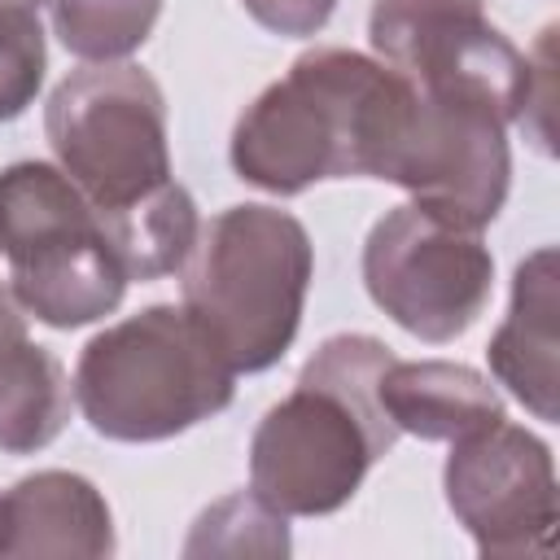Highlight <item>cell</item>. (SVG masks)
I'll return each instance as SVG.
<instances>
[{
  "label": "cell",
  "mask_w": 560,
  "mask_h": 560,
  "mask_svg": "<svg viewBox=\"0 0 560 560\" xmlns=\"http://www.w3.org/2000/svg\"><path fill=\"white\" fill-rule=\"evenodd\" d=\"M411 114V83L354 48H311L232 127V171L276 197L319 179H385Z\"/></svg>",
  "instance_id": "obj_1"
},
{
  "label": "cell",
  "mask_w": 560,
  "mask_h": 560,
  "mask_svg": "<svg viewBox=\"0 0 560 560\" xmlns=\"http://www.w3.org/2000/svg\"><path fill=\"white\" fill-rule=\"evenodd\" d=\"M394 350L368 332L328 337L249 438V490L280 516H328L354 499L368 468L394 451L381 407Z\"/></svg>",
  "instance_id": "obj_2"
},
{
  "label": "cell",
  "mask_w": 560,
  "mask_h": 560,
  "mask_svg": "<svg viewBox=\"0 0 560 560\" xmlns=\"http://www.w3.org/2000/svg\"><path fill=\"white\" fill-rule=\"evenodd\" d=\"M311 276L315 245L302 219L245 201L201 223L179 267V306L236 376L267 372L298 337Z\"/></svg>",
  "instance_id": "obj_3"
},
{
  "label": "cell",
  "mask_w": 560,
  "mask_h": 560,
  "mask_svg": "<svg viewBox=\"0 0 560 560\" xmlns=\"http://www.w3.org/2000/svg\"><path fill=\"white\" fill-rule=\"evenodd\" d=\"M74 407L109 442H166L232 407L236 372L184 306H144L96 332L74 363Z\"/></svg>",
  "instance_id": "obj_4"
},
{
  "label": "cell",
  "mask_w": 560,
  "mask_h": 560,
  "mask_svg": "<svg viewBox=\"0 0 560 560\" xmlns=\"http://www.w3.org/2000/svg\"><path fill=\"white\" fill-rule=\"evenodd\" d=\"M0 258L18 306L48 328L105 319L131 284L92 201L52 162L0 171Z\"/></svg>",
  "instance_id": "obj_5"
},
{
  "label": "cell",
  "mask_w": 560,
  "mask_h": 560,
  "mask_svg": "<svg viewBox=\"0 0 560 560\" xmlns=\"http://www.w3.org/2000/svg\"><path fill=\"white\" fill-rule=\"evenodd\" d=\"M44 136L57 166L101 219L122 214L171 184L166 96L158 79L131 61L70 70L44 105Z\"/></svg>",
  "instance_id": "obj_6"
},
{
  "label": "cell",
  "mask_w": 560,
  "mask_h": 560,
  "mask_svg": "<svg viewBox=\"0 0 560 560\" xmlns=\"http://www.w3.org/2000/svg\"><path fill=\"white\" fill-rule=\"evenodd\" d=\"M368 298L411 337L442 346L464 337L490 302L494 258L481 232L424 206H394L363 245Z\"/></svg>",
  "instance_id": "obj_7"
},
{
  "label": "cell",
  "mask_w": 560,
  "mask_h": 560,
  "mask_svg": "<svg viewBox=\"0 0 560 560\" xmlns=\"http://www.w3.org/2000/svg\"><path fill=\"white\" fill-rule=\"evenodd\" d=\"M368 39L420 92L486 101L508 127L534 109L538 70L486 18V0H372Z\"/></svg>",
  "instance_id": "obj_8"
},
{
  "label": "cell",
  "mask_w": 560,
  "mask_h": 560,
  "mask_svg": "<svg viewBox=\"0 0 560 560\" xmlns=\"http://www.w3.org/2000/svg\"><path fill=\"white\" fill-rule=\"evenodd\" d=\"M385 184H398L416 206L481 232L499 219L512 184L508 118L472 96L411 88V114Z\"/></svg>",
  "instance_id": "obj_9"
},
{
  "label": "cell",
  "mask_w": 560,
  "mask_h": 560,
  "mask_svg": "<svg viewBox=\"0 0 560 560\" xmlns=\"http://www.w3.org/2000/svg\"><path fill=\"white\" fill-rule=\"evenodd\" d=\"M446 508L481 556H547L556 534L551 446L521 424L494 420L451 442L442 468Z\"/></svg>",
  "instance_id": "obj_10"
},
{
  "label": "cell",
  "mask_w": 560,
  "mask_h": 560,
  "mask_svg": "<svg viewBox=\"0 0 560 560\" xmlns=\"http://www.w3.org/2000/svg\"><path fill=\"white\" fill-rule=\"evenodd\" d=\"M0 556H114V516L105 494L66 468L22 477L0 494Z\"/></svg>",
  "instance_id": "obj_11"
},
{
  "label": "cell",
  "mask_w": 560,
  "mask_h": 560,
  "mask_svg": "<svg viewBox=\"0 0 560 560\" xmlns=\"http://www.w3.org/2000/svg\"><path fill=\"white\" fill-rule=\"evenodd\" d=\"M556 249L542 245L534 249L516 276H512V306L503 315V324L494 328L486 359L499 385L512 389V398L534 411L538 420H556V389H560V372H556Z\"/></svg>",
  "instance_id": "obj_12"
},
{
  "label": "cell",
  "mask_w": 560,
  "mask_h": 560,
  "mask_svg": "<svg viewBox=\"0 0 560 560\" xmlns=\"http://www.w3.org/2000/svg\"><path fill=\"white\" fill-rule=\"evenodd\" d=\"M70 376L52 350L26 332L18 298L0 284V451L35 455L70 420Z\"/></svg>",
  "instance_id": "obj_13"
},
{
  "label": "cell",
  "mask_w": 560,
  "mask_h": 560,
  "mask_svg": "<svg viewBox=\"0 0 560 560\" xmlns=\"http://www.w3.org/2000/svg\"><path fill=\"white\" fill-rule=\"evenodd\" d=\"M381 407L398 433L420 442H455L503 420L499 389L477 368L446 359H389L381 372Z\"/></svg>",
  "instance_id": "obj_14"
},
{
  "label": "cell",
  "mask_w": 560,
  "mask_h": 560,
  "mask_svg": "<svg viewBox=\"0 0 560 560\" xmlns=\"http://www.w3.org/2000/svg\"><path fill=\"white\" fill-rule=\"evenodd\" d=\"M66 52L101 66L131 57L158 26L162 0H44Z\"/></svg>",
  "instance_id": "obj_15"
},
{
  "label": "cell",
  "mask_w": 560,
  "mask_h": 560,
  "mask_svg": "<svg viewBox=\"0 0 560 560\" xmlns=\"http://www.w3.org/2000/svg\"><path fill=\"white\" fill-rule=\"evenodd\" d=\"M184 556H289V525L254 490H236L197 516Z\"/></svg>",
  "instance_id": "obj_16"
},
{
  "label": "cell",
  "mask_w": 560,
  "mask_h": 560,
  "mask_svg": "<svg viewBox=\"0 0 560 560\" xmlns=\"http://www.w3.org/2000/svg\"><path fill=\"white\" fill-rule=\"evenodd\" d=\"M44 0H0V122L22 118L44 83L48 48H44Z\"/></svg>",
  "instance_id": "obj_17"
},
{
  "label": "cell",
  "mask_w": 560,
  "mask_h": 560,
  "mask_svg": "<svg viewBox=\"0 0 560 560\" xmlns=\"http://www.w3.org/2000/svg\"><path fill=\"white\" fill-rule=\"evenodd\" d=\"M241 4L258 26H267L271 35H289V39H306L324 31L337 9V0H241Z\"/></svg>",
  "instance_id": "obj_18"
}]
</instances>
